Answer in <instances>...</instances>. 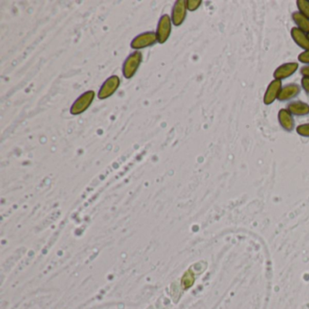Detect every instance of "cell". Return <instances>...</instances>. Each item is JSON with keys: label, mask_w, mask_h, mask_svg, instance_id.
I'll return each instance as SVG.
<instances>
[{"label": "cell", "mask_w": 309, "mask_h": 309, "mask_svg": "<svg viewBox=\"0 0 309 309\" xmlns=\"http://www.w3.org/2000/svg\"><path fill=\"white\" fill-rule=\"evenodd\" d=\"M93 99H94V92L93 91H88V92H84V94H82L74 103L70 112L75 115L80 114L88 108L89 106L92 104Z\"/></svg>", "instance_id": "obj_1"}, {"label": "cell", "mask_w": 309, "mask_h": 309, "mask_svg": "<svg viewBox=\"0 0 309 309\" xmlns=\"http://www.w3.org/2000/svg\"><path fill=\"white\" fill-rule=\"evenodd\" d=\"M142 59V56L140 52H134L129 56L125 61L124 65V76L125 78H132L135 75L137 69L140 66V62Z\"/></svg>", "instance_id": "obj_2"}, {"label": "cell", "mask_w": 309, "mask_h": 309, "mask_svg": "<svg viewBox=\"0 0 309 309\" xmlns=\"http://www.w3.org/2000/svg\"><path fill=\"white\" fill-rule=\"evenodd\" d=\"M281 89H282V82L280 80L274 79L273 81H271L264 94V98H263L264 104L266 105H272L279 96Z\"/></svg>", "instance_id": "obj_3"}, {"label": "cell", "mask_w": 309, "mask_h": 309, "mask_svg": "<svg viewBox=\"0 0 309 309\" xmlns=\"http://www.w3.org/2000/svg\"><path fill=\"white\" fill-rule=\"evenodd\" d=\"M171 31H172L171 18L168 15H163L161 16L159 25H158V28H157L156 35L158 41L161 44H163L168 39Z\"/></svg>", "instance_id": "obj_4"}, {"label": "cell", "mask_w": 309, "mask_h": 309, "mask_svg": "<svg viewBox=\"0 0 309 309\" xmlns=\"http://www.w3.org/2000/svg\"><path fill=\"white\" fill-rule=\"evenodd\" d=\"M298 64L295 62L291 63H286V64H281L277 67L273 74V77L276 80H283L287 79L289 77L293 76L295 73L297 72L298 69Z\"/></svg>", "instance_id": "obj_5"}, {"label": "cell", "mask_w": 309, "mask_h": 309, "mask_svg": "<svg viewBox=\"0 0 309 309\" xmlns=\"http://www.w3.org/2000/svg\"><path fill=\"white\" fill-rule=\"evenodd\" d=\"M120 84V79L117 76H112L109 79L105 81V84L101 87L100 92L98 97L100 99H105L107 97H111L113 92L116 91Z\"/></svg>", "instance_id": "obj_6"}, {"label": "cell", "mask_w": 309, "mask_h": 309, "mask_svg": "<svg viewBox=\"0 0 309 309\" xmlns=\"http://www.w3.org/2000/svg\"><path fill=\"white\" fill-rule=\"evenodd\" d=\"M157 40V35L155 33L147 32L137 36L132 42V47L134 49H145L154 44Z\"/></svg>", "instance_id": "obj_7"}, {"label": "cell", "mask_w": 309, "mask_h": 309, "mask_svg": "<svg viewBox=\"0 0 309 309\" xmlns=\"http://www.w3.org/2000/svg\"><path fill=\"white\" fill-rule=\"evenodd\" d=\"M301 92V86L297 84H287L282 87L277 100L280 102H288L298 97Z\"/></svg>", "instance_id": "obj_8"}, {"label": "cell", "mask_w": 309, "mask_h": 309, "mask_svg": "<svg viewBox=\"0 0 309 309\" xmlns=\"http://www.w3.org/2000/svg\"><path fill=\"white\" fill-rule=\"evenodd\" d=\"M187 5L184 0H178L174 5L173 9V23L174 26H180L183 23L186 14H187Z\"/></svg>", "instance_id": "obj_9"}, {"label": "cell", "mask_w": 309, "mask_h": 309, "mask_svg": "<svg viewBox=\"0 0 309 309\" xmlns=\"http://www.w3.org/2000/svg\"><path fill=\"white\" fill-rule=\"evenodd\" d=\"M278 123L286 132H292L295 128V120L292 113L288 109H281L277 114Z\"/></svg>", "instance_id": "obj_10"}, {"label": "cell", "mask_w": 309, "mask_h": 309, "mask_svg": "<svg viewBox=\"0 0 309 309\" xmlns=\"http://www.w3.org/2000/svg\"><path fill=\"white\" fill-rule=\"evenodd\" d=\"M294 42L302 49L309 50V38L307 34L303 32L299 28H293L290 31Z\"/></svg>", "instance_id": "obj_11"}, {"label": "cell", "mask_w": 309, "mask_h": 309, "mask_svg": "<svg viewBox=\"0 0 309 309\" xmlns=\"http://www.w3.org/2000/svg\"><path fill=\"white\" fill-rule=\"evenodd\" d=\"M288 110L296 116H305L309 114V105L302 101H294L288 105Z\"/></svg>", "instance_id": "obj_12"}, {"label": "cell", "mask_w": 309, "mask_h": 309, "mask_svg": "<svg viewBox=\"0 0 309 309\" xmlns=\"http://www.w3.org/2000/svg\"><path fill=\"white\" fill-rule=\"evenodd\" d=\"M292 19H293L294 23L297 25V28H299L303 32L308 35L309 19L307 17H305V16L302 15L301 13L297 11L292 14Z\"/></svg>", "instance_id": "obj_13"}, {"label": "cell", "mask_w": 309, "mask_h": 309, "mask_svg": "<svg viewBox=\"0 0 309 309\" xmlns=\"http://www.w3.org/2000/svg\"><path fill=\"white\" fill-rule=\"evenodd\" d=\"M195 282V276L192 270H187L181 277V286L183 289H189Z\"/></svg>", "instance_id": "obj_14"}, {"label": "cell", "mask_w": 309, "mask_h": 309, "mask_svg": "<svg viewBox=\"0 0 309 309\" xmlns=\"http://www.w3.org/2000/svg\"><path fill=\"white\" fill-rule=\"evenodd\" d=\"M297 8L298 12L301 13L303 16L307 17L309 19V1L307 0H297Z\"/></svg>", "instance_id": "obj_15"}, {"label": "cell", "mask_w": 309, "mask_h": 309, "mask_svg": "<svg viewBox=\"0 0 309 309\" xmlns=\"http://www.w3.org/2000/svg\"><path fill=\"white\" fill-rule=\"evenodd\" d=\"M296 130L300 136L309 137V124L298 125Z\"/></svg>", "instance_id": "obj_16"}, {"label": "cell", "mask_w": 309, "mask_h": 309, "mask_svg": "<svg viewBox=\"0 0 309 309\" xmlns=\"http://www.w3.org/2000/svg\"><path fill=\"white\" fill-rule=\"evenodd\" d=\"M186 5L189 11H195L196 9L200 8L201 1V0H189V1H186Z\"/></svg>", "instance_id": "obj_17"}, {"label": "cell", "mask_w": 309, "mask_h": 309, "mask_svg": "<svg viewBox=\"0 0 309 309\" xmlns=\"http://www.w3.org/2000/svg\"><path fill=\"white\" fill-rule=\"evenodd\" d=\"M298 61L303 64H309V50L300 53L298 56Z\"/></svg>", "instance_id": "obj_18"}, {"label": "cell", "mask_w": 309, "mask_h": 309, "mask_svg": "<svg viewBox=\"0 0 309 309\" xmlns=\"http://www.w3.org/2000/svg\"><path fill=\"white\" fill-rule=\"evenodd\" d=\"M301 86L305 93L309 97V77H303L302 78Z\"/></svg>", "instance_id": "obj_19"}, {"label": "cell", "mask_w": 309, "mask_h": 309, "mask_svg": "<svg viewBox=\"0 0 309 309\" xmlns=\"http://www.w3.org/2000/svg\"><path fill=\"white\" fill-rule=\"evenodd\" d=\"M300 74L304 77H309V64H306L300 69Z\"/></svg>", "instance_id": "obj_20"}, {"label": "cell", "mask_w": 309, "mask_h": 309, "mask_svg": "<svg viewBox=\"0 0 309 309\" xmlns=\"http://www.w3.org/2000/svg\"><path fill=\"white\" fill-rule=\"evenodd\" d=\"M307 36H308V38H309V34H308V35H307Z\"/></svg>", "instance_id": "obj_21"}]
</instances>
